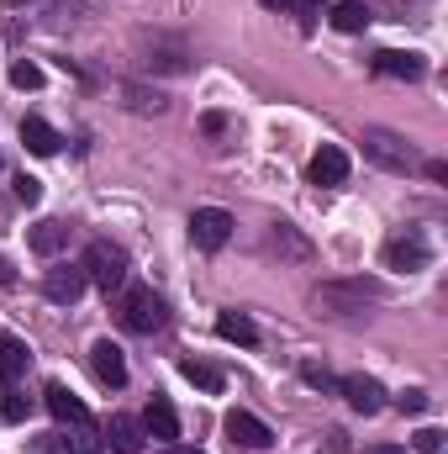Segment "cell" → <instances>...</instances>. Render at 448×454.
<instances>
[{
	"label": "cell",
	"instance_id": "1",
	"mask_svg": "<svg viewBox=\"0 0 448 454\" xmlns=\"http://www.w3.org/2000/svg\"><path fill=\"white\" fill-rule=\"evenodd\" d=\"M364 159L375 164V169H385V175H412V169H422V153L401 137V132H390V127H364Z\"/></svg>",
	"mask_w": 448,
	"mask_h": 454
},
{
	"label": "cell",
	"instance_id": "2",
	"mask_svg": "<svg viewBox=\"0 0 448 454\" xmlns=\"http://www.w3.org/2000/svg\"><path fill=\"white\" fill-rule=\"evenodd\" d=\"M80 270H85V280H96V286L112 296V291H121V286H127V270H132V264H127V248H121V243H112V238H96V243L85 248Z\"/></svg>",
	"mask_w": 448,
	"mask_h": 454
},
{
	"label": "cell",
	"instance_id": "3",
	"mask_svg": "<svg viewBox=\"0 0 448 454\" xmlns=\"http://www.w3.org/2000/svg\"><path fill=\"white\" fill-rule=\"evenodd\" d=\"M385 296V286L380 280H364V275H353V280H328V286H317L312 291V307H322V312H359L364 301H380Z\"/></svg>",
	"mask_w": 448,
	"mask_h": 454
},
{
	"label": "cell",
	"instance_id": "4",
	"mask_svg": "<svg viewBox=\"0 0 448 454\" xmlns=\"http://www.w3.org/2000/svg\"><path fill=\"white\" fill-rule=\"evenodd\" d=\"M121 328L127 333H158L164 323H169V307H164V296H153L148 286H132V291H121Z\"/></svg>",
	"mask_w": 448,
	"mask_h": 454
},
{
	"label": "cell",
	"instance_id": "5",
	"mask_svg": "<svg viewBox=\"0 0 448 454\" xmlns=\"http://www.w3.org/2000/svg\"><path fill=\"white\" fill-rule=\"evenodd\" d=\"M380 259H385V270L412 275V270H428L433 248H428V238H422V232H401V238H390V243L380 248Z\"/></svg>",
	"mask_w": 448,
	"mask_h": 454
},
{
	"label": "cell",
	"instance_id": "6",
	"mask_svg": "<svg viewBox=\"0 0 448 454\" xmlns=\"http://www.w3.org/2000/svg\"><path fill=\"white\" fill-rule=\"evenodd\" d=\"M227 238H232V217H227L222 207H201V212H190V243H196V248L217 254Z\"/></svg>",
	"mask_w": 448,
	"mask_h": 454
},
{
	"label": "cell",
	"instance_id": "7",
	"mask_svg": "<svg viewBox=\"0 0 448 454\" xmlns=\"http://www.w3.org/2000/svg\"><path fill=\"white\" fill-rule=\"evenodd\" d=\"M337 391H343V396H348V407H353V412H364V418L385 412V386H380L375 375H337Z\"/></svg>",
	"mask_w": 448,
	"mask_h": 454
},
{
	"label": "cell",
	"instance_id": "8",
	"mask_svg": "<svg viewBox=\"0 0 448 454\" xmlns=\"http://www.w3.org/2000/svg\"><path fill=\"white\" fill-rule=\"evenodd\" d=\"M85 286H90V280H85V270H80V264H58V270H48V275H42V296H48V301H58V307H74V301L85 296Z\"/></svg>",
	"mask_w": 448,
	"mask_h": 454
},
{
	"label": "cell",
	"instance_id": "9",
	"mask_svg": "<svg viewBox=\"0 0 448 454\" xmlns=\"http://www.w3.org/2000/svg\"><path fill=\"white\" fill-rule=\"evenodd\" d=\"M222 428H227V439H232L237 450H269V444H274L269 423H259V418H253V412H243V407H237V412H227Z\"/></svg>",
	"mask_w": 448,
	"mask_h": 454
},
{
	"label": "cell",
	"instance_id": "10",
	"mask_svg": "<svg viewBox=\"0 0 448 454\" xmlns=\"http://www.w3.org/2000/svg\"><path fill=\"white\" fill-rule=\"evenodd\" d=\"M306 180H312V185H322V191L343 185V180H348V153L333 148V143H322V148L312 153V164H306Z\"/></svg>",
	"mask_w": 448,
	"mask_h": 454
},
{
	"label": "cell",
	"instance_id": "11",
	"mask_svg": "<svg viewBox=\"0 0 448 454\" xmlns=\"http://www.w3.org/2000/svg\"><path fill=\"white\" fill-rule=\"evenodd\" d=\"M42 396H48V412H53L64 428H90V407H85V402H80L69 386H58V380H53Z\"/></svg>",
	"mask_w": 448,
	"mask_h": 454
},
{
	"label": "cell",
	"instance_id": "12",
	"mask_svg": "<svg viewBox=\"0 0 448 454\" xmlns=\"http://www.w3.org/2000/svg\"><path fill=\"white\" fill-rule=\"evenodd\" d=\"M90 370H96L101 386H127V359H121V348H116L112 339L90 343Z\"/></svg>",
	"mask_w": 448,
	"mask_h": 454
},
{
	"label": "cell",
	"instance_id": "13",
	"mask_svg": "<svg viewBox=\"0 0 448 454\" xmlns=\"http://www.w3.org/2000/svg\"><path fill=\"white\" fill-rule=\"evenodd\" d=\"M143 434H148V439H158V444H174V439H180V412H174L164 396H153V402H148V412H143Z\"/></svg>",
	"mask_w": 448,
	"mask_h": 454
},
{
	"label": "cell",
	"instance_id": "14",
	"mask_svg": "<svg viewBox=\"0 0 448 454\" xmlns=\"http://www.w3.org/2000/svg\"><path fill=\"white\" fill-rule=\"evenodd\" d=\"M375 74H385V80H422L428 59L422 53H375Z\"/></svg>",
	"mask_w": 448,
	"mask_h": 454
},
{
	"label": "cell",
	"instance_id": "15",
	"mask_svg": "<svg viewBox=\"0 0 448 454\" xmlns=\"http://www.w3.org/2000/svg\"><path fill=\"white\" fill-rule=\"evenodd\" d=\"M32 370V354H27V343L16 339V333H5L0 328V380L11 386V380H21Z\"/></svg>",
	"mask_w": 448,
	"mask_h": 454
},
{
	"label": "cell",
	"instance_id": "16",
	"mask_svg": "<svg viewBox=\"0 0 448 454\" xmlns=\"http://www.w3.org/2000/svg\"><path fill=\"white\" fill-rule=\"evenodd\" d=\"M21 143H27V153H37V159H53L64 137H58V132H53L42 116H27V121H21Z\"/></svg>",
	"mask_w": 448,
	"mask_h": 454
},
{
	"label": "cell",
	"instance_id": "17",
	"mask_svg": "<svg viewBox=\"0 0 448 454\" xmlns=\"http://www.w3.org/2000/svg\"><path fill=\"white\" fill-rule=\"evenodd\" d=\"M58 248H69V223H58V217H42V223L32 227V254L53 259Z\"/></svg>",
	"mask_w": 448,
	"mask_h": 454
},
{
	"label": "cell",
	"instance_id": "18",
	"mask_svg": "<svg viewBox=\"0 0 448 454\" xmlns=\"http://www.w3.org/2000/svg\"><path fill=\"white\" fill-rule=\"evenodd\" d=\"M217 339L253 348V343H259V328H253V317H243V312H217Z\"/></svg>",
	"mask_w": 448,
	"mask_h": 454
},
{
	"label": "cell",
	"instance_id": "19",
	"mask_svg": "<svg viewBox=\"0 0 448 454\" xmlns=\"http://www.w3.org/2000/svg\"><path fill=\"white\" fill-rule=\"evenodd\" d=\"M106 444H112L116 454H143V423H137V418H112Z\"/></svg>",
	"mask_w": 448,
	"mask_h": 454
},
{
	"label": "cell",
	"instance_id": "20",
	"mask_svg": "<svg viewBox=\"0 0 448 454\" xmlns=\"http://www.w3.org/2000/svg\"><path fill=\"white\" fill-rule=\"evenodd\" d=\"M328 21H333L337 32H348V37H353V32H364V27H369V5H364V0H337Z\"/></svg>",
	"mask_w": 448,
	"mask_h": 454
},
{
	"label": "cell",
	"instance_id": "21",
	"mask_svg": "<svg viewBox=\"0 0 448 454\" xmlns=\"http://www.w3.org/2000/svg\"><path fill=\"white\" fill-rule=\"evenodd\" d=\"M180 375H185L190 386H201V391H222V370H217V364H201V359H185V364H180Z\"/></svg>",
	"mask_w": 448,
	"mask_h": 454
},
{
	"label": "cell",
	"instance_id": "22",
	"mask_svg": "<svg viewBox=\"0 0 448 454\" xmlns=\"http://www.w3.org/2000/svg\"><path fill=\"white\" fill-rule=\"evenodd\" d=\"M121 96H127V106H132V112H164V106H169V101H164V90H148V85H121Z\"/></svg>",
	"mask_w": 448,
	"mask_h": 454
},
{
	"label": "cell",
	"instance_id": "23",
	"mask_svg": "<svg viewBox=\"0 0 448 454\" xmlns=\"http://www.w3.org/2000/svg\"><path fill=\"white\" fill-rule=\"evenodd\" d=\"M274 248H280V254H290V259H312V243H306V238H301L290 223L274 227Z\"/></svg>",
	"mask_w": 448,
	"mask_h": 454
},
{
	"label": "cell",
	"instance_id": "24",
	"mask_svg": "<svg viewBox=\"0 0 448 454\" xmlns=\"http://www.w3.org/2000/svg\"><path fill=\"white\" fill-rule=\"evenodd\" d=\"M11 85L16 90H42V69L32 59H21V64H11Z\"/></svg>",
	"mask_w": 448,
	"mask_h": 454
},
{
	"label": "cell",
	"instance_id": "25",
	"mask_svg": "<svg viewBox=\"0 0 448 454\" xmlns=\"http://www.w3.org/2000/svg\"><path fill=\"white\" fill-rule=\"evenodd\" d=\"M11 191H16V201H21V207H37V201H42V180H32V175H16V180H11Z\"/></svg>",
	"mask_w": 448,
	"mask_h": 454
},
{
	"label": "cell",
	"instance_id": "26",
	"mask_svg": "<svg viewBox=\"0 0 448 454\" xmlns=\"http://www.w3.org/2000/svg\"><path fill=\"white\" fill-rule=\"evenodd\" d=\"M64 450H74V454H101V444H96V423H90V428H74V434L64 439Z\"/></svg>",
	"mask_w": 448,
	"mask_h": 454
},
{
	"label": "cell",
	"instance_id": "27",
	"mask_svg": "<svg viewBox=\"0 0 448 454\" xmlns=\"http://www.w3.org/2000/svg\"><path fill=\"white\" fill-rule=\"evenodd\" d=\"M301 380H306V386H322V391H337V375L322 370V364H301Z\"/></svg>",
	"mask_w": 448,
	"mask_h": 454
},
{
	"label": "cell",
	"instance_id": "28",
	"mask_svg": "<svg viewBox=\"0 0 448 454\" xmlns=\"http://www.w3.org/2000/svg\"><path fill=\"white\" fill-rule=\"evenodd\" d=\"M27 407H32V402H21L16 391H0V418H11V423H21V418H27Z\"/></svg>",
	"mask_w": 448,
	"mask_h": 454
},
{
	"label": "cell",
	"instance_id": "29",
	"mask_svg": "<svg viewBox=\"0 0 448 454\" xmlns=\"http://www.w3.org/2000/svg\"><path fill=\"white\" fill-rule=\"evenodd\" d=\"M444 439H448L444 428H422V434H417L412 444H417V450H422V454H444Z\"/></svg>",
	"mask_w": 448,
	"mask_h": 454
},
{
	"label": "cell",
	"instance_id": "30",
	"mask_svg": "<svg viewBox=\"0 0 448 454\" xmlns=\"http://www.w3.org/2000/svg\"><path fill=\"white\" fill-rule=\"evenodd\" d=\"M396 407L417 418V412H428V391H401V396H396Z\"/></svg>",
	"mask_w": 448,
	"mask_h": 454
},
{
	"label": "cell",
	"instance_id": "31",
	"mask_svg": "<svg viewBox=\"0 0 448 454\" xmlns=\"http://www.w3.org/2000/svg\"><path fill=\"white\" fill-rule=\"evenodd\" d=\"M422 169H428V180H438V185L448 180V164H444V159H422Z\"/></svg>",
	"mask_w": 448,
	"mask_h": 454
},
{
	"label": "cell",
	"instance_id": "32",
	"mask_svg": "<svg viewBox=\"0 0 448 454\" xmlns=\"http://www.w3.org/2000/svg\"><path fill=\"white\" fill-rule=\"evenodd\" d=\"M0 286H16V270H11V259L0 254Z\"/></svg>",
	"mask_w": 448,
	"mask_h": 454
},
{
	"label": "cell",
	"instance_id": "33",
	"mask_svg": "<svg viewBox=\"0 0 448 454\" xmlns=\"http://www.w3.org/2000/svg\"><path fill=\"white\" fill-rule=\"evenodd\" d=\"M290 5H296V11H301V16H306V21H312V16H317V0H290Z\"/></svg>",
	"mask_w": 448,
	"mask_h": 454
},
{
	"label": "cell",
	"instance_id": "34",
	"mask_svg": "<svg viewBox=\"0 0 448 454\" xmlns=\"http://www.w3.org/2000/svg\"><path fill=\"white\" fill-rule=\"evenodd\" d=\"M158 454H201V450H190V444H164Z\"/></svg>",
	"mask_w": 448,
	"mask_h": 454
},
{
	"label": "cell",
	"instance_id": "35",
	"mask_svg": "<svg viewBox=\"0 0 448 454\" xmlns=\"http://www.w3.org/2000/svg\"><path fill=\"white\" fill-rule=\"evenodd\" d=\"M364 454H401L396 444H375V450H364Z\"/></svg>",
	"mask_w": 448,
	"mask_h": 454
},
{
	"label": "cell",
	"instance_id": "36",
	"mask_svg": "<svg viewBox=\"0 0 448 454\" xmlns=\"http://www.w3.org/2000/svg\"><path fill=\"white\" fill-rule=\"evenodd\" d=\"M259 5H269V11H285V5H290V0H259Z\"/></svg>",
	"mask_w": 448,
	"mask_h": 454
},
{
	"label": "cell",
	"instance_id": "37",
	"mask_svg": "<svg viewBox=\"0 0 448 454\" xmlns=\"http://www.w3.org/2000/svg\"><path fill=\"white\" fill-rule=\"evenodd\" d=\"M11 5H27V0H11Z\"/></svg>",
	"mask_w": 448,
	"mask_h": 454
}]
</instances>
